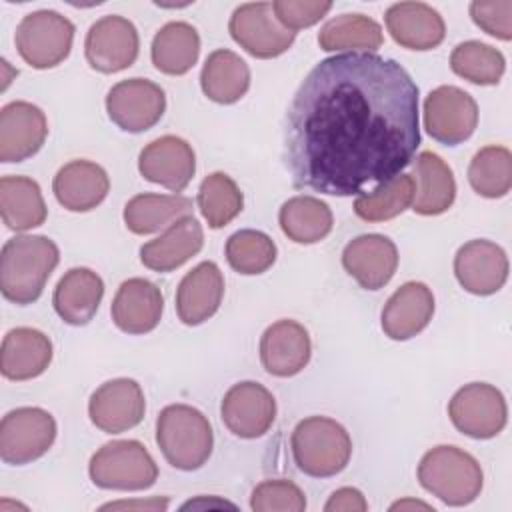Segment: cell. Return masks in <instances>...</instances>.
Listing matches in <instances>:
<instances>
[{"label":"cell","mask_w":512,"mask_h":512,"mask_svg":"<svg viewBox=\"0 0 512 512\" xmlns=\"http://www.w3.org/2000/svg\"><path fill=\"white\" fill-rule=\"evenodd\" d=\"M418 146V86L372 52L320 60L288 108L284 160L296 188L360 196L400 174Z\"/></svg>","instance_id":"1"},{"label":"cell","mask_w":512,"mask_h":512,"mask_svg":"<svg viewBox=\"0 0 512 512\" xmlns=\"http://www.w3.org/2000/svg\"><path fill=\"white\" fill-rule=\"evenodd\" d=\"M60 250L48 236H14L0 252V290L14 304L26 306L42 296V290L58 266Z\"/></svg>","instance_id":"2"},{"label":"cell","mask_w":512,"mask_h":512,"mask_svg":"<svg viewBox=\"0 0 512 512\" xmlns=\"http://www.w3.org/2000/svg\"><path fill=\"white\" fill-rule=\"evenodd\" d=\"M156 444L170 466L192 472L210 458L214 434L208 418L198 408L170 404L158 414Z\"/></svg>","instance_id":"3"},{"label":"cell","mask_w":512,"mask_h":512,"mask_svg":"<svg viewBox=\"0 0 512 512\" xmlns=\"http://www.w3.org/2000/svg\"><path fill=\"white\" fill-rule=\"evenodd\" d=\"M424 490L448 506H466L480 496L484 474L478 460L456 446H434L418 464Z\"/></svg>","instance_id":"4"},{"label":"cell","mask_w":512,"mask_h":512,"mask_svg":"<svg viewBox=\"0 0 512 512\" xmlns=\"http://www.w3.org/2000/svg\"><path fill=\"white\" fill-rule=\"evenodd\" d=\"M290 448L296 466L312 478L336 476L352 456L350 434L328 416L300 420L292 430Z\"/></svg>","instance_id":"5"},{"label":"cell","mask_w":512,"mask_h":512,"mask_svg":"<svg viewBox=\"0 0 512 512\" xmlns=\"http://www.w3.org/2000/svg\"><path fill=\"white\" fill-rule=\"evenodd\" d=\"M88 474L98 488L138 492L158 480V466L142 442L114 440L92 454Z\"/></svg>","instance_id":"6"},{"label":"cell","mask_w":512,"mask_h":512,"mask_svg":"<svg viewBox=\"0 0 512 512\" xmlns=\"http://www.w3.org/2000/svg\"><path fill=\"white\" fill-rule=\"evenodd\" d=\"M74 40V24L56 10H36L26 14L16 26L14 44L22 60L46 70L68 58Z\"/></svg>","instance_id":"7"},{"label":"cell","mask_w":512,"mask_h":512,"mask_svg":"<svg viewBox=\"0 0 512 512\" xmlns=\"http://www.w3.org/2000/svg\"><path fill=\"white\" fill-rule=\"evenodd\" d=\"M56 440V420L38 406L10 410L0 422V458L22 466L42 458Z\"/></svg>","instance_id":"8"},{"label":"cell","mask_w":512,"mask_h":512,"mask_svg":"<svg viewBox=\"0 0 512 512\" xmlns=\"http://www.w3.org/2000/svg\"><path fill=\"white\" fill-rule=\"evenodd\" d=\"M448 416L458 432L476 440H488L504 430L508 408L504 394L496 386L470 382L448 402Z\"/></svg>","instance_id":"9"},{"label":"cell","mask_w":512,"mask_h":512,"mask_svg":"<svg viewBox=\"0 0 512 512\" xmlns=\"http://www.w3.org/2000/svg\"><path fill=\"white\" fill-rule=\"evenodd\" d=\"M228 30L240 48L262 60L284 54L296 38V32L286 30L278 22L270 2H248L238 6L230 16Z\"/></svg>","instance_id":"10"},{"label":"cell","mask_w":512,"mask_h":512,"mask_svg":"<svg viewBox=\"0 0 512 512\" xmlns=\"http://www.w3.org/2000/svg\"><path fill=\"white\" fill-rule=\"evenodd\" d=\"M478 124L476 100L458 86H438L424 100V128L440 144L458 146Z\"/></svg>","instance_id":"11"},{"label":"cell","mask_w":512,"mask_h":512,"mask_svg":"<svg viewBox=\"0 0 512 512\" xmlns=\"http://www.w3.org/2000/svg\"><path fill=\"white\" fill-rule=\"evenodd\" d=\"M166 110L164 90L146 78H128L114 84L106 96L108 118L124 132H146L160 122Z\"/></svg>","instance_id":"12"},{"label":"cell","mask_w":512,"mask_h":512,"mask_svg":"<svg viewBox=\"0 0 512 512\" xmlns=\"http://www.w3.org/2000/svg\"><path fill=\"white\" fill-rule=\"evenodd\" d=\"M140 50L136 26L118 14L96 20L84 40V54L90 68L102 74H114L130 68Z\"/></svg>","instance_id":"13"},{"label":"cell","mask_w":512,"mask_h":512,"mask_svg":"<svg viewBox=\"0 0 512 512\" xmlns=\"http://www.w3.org/2000/svg\"><path fill=\"white\" fill-rule=\"evenodd\" d=\"M144 410V392L132 378H114L100 384L88 402L92 424L106 434H120L138 426Z\"/></svg>","instance_id":"14"},{"label":"cell","mask_w":512,"mask_h":512,"mask_svg":"<svg viewBox=\"0 0 512 512\" xmlns=\"http://www.w3.org/2000/svg\"><path fill=\"white\" fill-rule=\"evenodd\" d=\"M220 416L234 436L246 440L260 438L274 424L276 400L258 382H238L224 394Z\"/></svg>","instance_id":"15"},{"label":"cell","mask_w":512,"mask_h":512,"mask_svg":"<svg viewBox=\"0 0 512 512\" xmlns=\"http://www.w3.org/2000/svg\"><path fill=\"white\" fill-rule=\"evenodd\" d=\"M454 274L466 292L490 296L508 280V256L496 242L470 240L454 256Z\"/></svg>","instance_id":"16"},{"label":"cell","mask_w":512,"mask_h":512,"mask_svg":"<svg viewBox=\"0 0 512 512\" xmlns=\"http://www.w3.org/2000/svg\"><path fill=\"white\" fill-rule=\"evenodd\" d=\"M140 174L172 192H182L196 172L192 146L180 136H160L146 144L138 156Z\"/></svg>","instance_id":"17"},{"label":"cell","mask_w":512,"mask_h":512,"mask_svg":"<svg viewBox=\"0 0 512 512\" xmlns=\"http://www.w3.org/2000/svg\"><path fill=\"white\" fill-rule=\"evenodd\" d=\"M48 136L46 114L32 102L14 100L0 110V162H24Z\"/></svg>","instance_id":"18"},{"label":"cell","mask_w":512,"mask_h":512,"mask_svg":"<svg viewBox=\"0 0 512 512\" xmlns=\"http://www.w3.org/2000/svg\"><path fill=\"white\" fill-rule=\"evenodd\" d=\"M342 266L364 290H380L398 268L396 244L384 234L356 236L342 252Z\"/></svg>","instance_id":"19"},{"label":"cell","mask_w":512,"mask_h":512,"mask_svg":"<svg viewBox=\"0 0 512 512\" xmlns=\"http://www.w3.org/2000/svg\"><path fill=\"white\" fill-rule=\"evenodd\" d=\"M310 354V334L296 320H278L260 338V362L268 374L278 378H290L302 372L310 362Z\"/></svg>","instance_id":"20"},{"label":"cell","mask_w":512,"mask_h":512,"mask_svg":"<svg viewBox=\"0 0 512 512\" xmlns=\"http://www.w3.org/2000/svg\"><path fill=\"white\" fill-rule=\"evenodd\" d=\"M164 296L160 288L146 278H128L120 284L110 314L114 324L126 334H148L162 318Z\"/></svg>","instance_id":"21"},{"label":"cell","mask_w":512,"mask_h":512,"mask_svg":"<svg viewBox=\"0 0 512 512\" xmlns=\"http://www.w3.org/2000/svg\"><path fill=\"white\" fill-rule=\"evenodd\" d=\"M222 296L224 276L218 264L204 260L180 280L176 290V314L186 326H198L218 312Z\"/></svg>","instance_id":"22"},{"label":"cell","mask_w":512,"mask_h":512,"mask_svg":"<svg viewBox=\"0 0 512 512\" xmlns=\"http://www.w3.org/2000/svg\"><path fill=\"white\" fill-rule=\"evenodd\" d=\"M384 22L394 42L408 50H432L446 36L442 16L424 2H396L386 10Z\"/></svg>","instance_id":"23"},{"label":"cell","mask_w":512,"mask_h":512,"mask_svg":"<svg viewBox=\"0 0 512 512\" xmlns=\"http://www.w3.org/2000/svg\"><path fill=\"white\" fill-rule=\"evenodd\" d=\"M432 314V290L424 282H404L382 308V330L392 340H408L430 324Z\"/></svg>","instance_id":"24"},{"label":"cell","mask_w":512,"mask_h":512,"mask_svg":"<svg viewBox=\"0 0 512 512\" xmlns=\"http://www.w3.org/2000/svg\"><path fill=\"white\" fill-rule=\"evenodd\" d=\"M110 190L106 170L90 160H72L64 164L52 182L56 200L70 212H88L96 208Z\"/></svg>","instance_id":"25"},{"label":"cell","mask_w":512,"mask_h":512,"mask_svg":"<svg viewBox=\"0 0 512 512\" xmlns=\"http://www.w3.org/2000/svg\"><path fill=\"white\" fill-rule=\"evenodd\" d=\"M52 362L50 338L28 326L12 328L6 332L0 350L2 376L14 382L32 380L40 376Z\"/></svg>","instance_id":"26"},{"label":"cell","mask_w":512,"mask_h":512,"mask_svg":"<svg viewBox=\"0 0 512 512\" xmlns=\"http://www.w3.org/2000/svg\"><path fill=\"white\" fill-rule=\"evenodd\" d=\"M202 246L204 232L200 222L194 216H184L140 248V262L154 272H172L196 256Z\"/></svg>","instance_id":"27"},{"label":"cell","mask_w":512,"mask_h":512,"mask_svg":"<svg viewBox=\"0 0 512 512\" xmlns=\"http://www.w3.org/2000/svg\"><path fill=\"white\" fill-rule=\"evenodd\" d=\"M104 282L90 268H70L56 284L52 304L56 314L70 326L88 324L102 302Z\"/></svg>","instance_id":"28"},{"label":"cell","mask_w":512,"mask_h":512,"mask_svg":"<svg viewBox=\"0 0 512 512\" xmlns=\"http://www.w3.org/2000/svg\"><path fill=\"white\" fill-rule=\"evenodd\" d=\"M416 194L412 210L420 216L446 212L456 198V180L450 166L434 152H420L414 162Z\"/></svg>","instance_id":"29"},{"label":"cell","mask_w":512,"mask_h":512,"mask_svg":"<svg viewBox=\"0 0 512 512\" xmlns=\"http://www.w3.org/2000/svg\"><path fill=\"white\" fill-rule=\"evenodd\" d=\"M124 224L132 234H154L184 216H192V200L184 194H136L124 206Z\"/></svg>","instance_id":"30"},{"label":"cell","mask_w":512,"mask_h":512,"mask_svg":"<svg viewBox=\"0 0 512 512\" xmlns=\"http://www.w3.org/2000/svg\"><path fill=\"white\" fill-rule=\"evenodd\" d=\"M0 214L6 228L14 232H26L44 224L48 210L38 182L28 176H2Z\"/></svg>","instance_id":"31"},{"label":"cell","mask_w":512,"mask_h":512,"mask_svg":"<svg viewBox=\"0 0 512 512\" xmlns=\"http://www.w3.org/2000/svg\"><path fill=\"white\" fill-rule=\"evenodd\" d=\"M200 86L212 102L234 104L250 88V68L236 52L214 50L202 66Z\"/></svg>","instance_id":"32"},{"label":"cell","mask_w":512,"mask_h":512,"mask_svg":"<svg viewBox=\"0 0 512 512\" xmlns=\"http://www.w3.org/2000/svg\"><path fill=\"white\" fill-rule=\"evenodd\" d=\"M200 54V36L196 28L188 22L174 20L164 24L150 48L152 64L156 70L168 76H182L186 74L198 60Z\"/></svg>","instance_id":"33"},{"label":"cell","mask_w":512,"mask_h":512,"mask_svg":"<svg viewBox=\"0 0 512 512\" xmlns=\"http://www.w3.org/2000/svg\"><path fill=\"white\" fill-rule=\"evenodd\" d=\"M282 232L296 244H314L324 240L334 226L332 210L314 196H294L278 212Z\"/></svg>","instance_id":"34"},{"label":"cell","mask_w":512,"mask_h":512,"mask_svg":"<svg viewBox=\"0 0 512 512\" xmlns=\"http://www.w3.org/2000/svg\"><path fill=\"white\" fill-rule=\"evenodd\" d=\"M384 42L382 28L364 14H340L328 20L318 32L324 52H376Z\"/></svg>","instance_id":"35"},{"label":"cell","mask_w":512,"mask_h":512,"mask_svg":"<svg viewBox=\"0 0 512 512\" xmlns=\"http://www.w3.org/2000/svg\"><path fill=\"white\" fill-rule=\"evenodd\" d=\"M416 194V182L410 174H396L394 178L380 182L372 192L360 194L354 200V212L366 222H384L402 214L412 206Z\"/></svg>","instance_id":"36"},{"label":"cell","mask_w":512,"mask_h":512,"mask_svg":"<svg viewBox=\"0 0 512 512\" xmlns=\"http://www.w3.org/2000/svg\"><path fill=\"white\" fill-rule=\"evenodd\" d=\"M450 68L456 76L478 84V86H494L500 82L506 60L500 50L480 40L460 42L450 54Z\"/></svg>","instance_id":"37"},{"label":"cell","mask_w":512,"mask_h":512,"mask_svg":"<svg viewBox=\"0 0 512 512\" xmlns=\"http://www.w3.org/2000/svg\"><path fill=\"white\" fill-rule=\"evenodd\" d=\"M472 190L484 198H502L512 188V154L504 146L480 148L468 166Z\"/></svg>","instance_id":"38"},{"label":"cell","mask_w":512,"mask_h":512,"mask_svg":"<svg viewBox=\"0 0 512 512\" xmlns=\"http://www.w3.org/2000/svg\"><path fill=\"white\" fill-rule=\"evenodd\" d=\"M244 206V196L238 184L224 172L208 174L198 190V208L210 228H224Z\"/></svg>","instance_id":"39"},{"label":"cell","mask_w":512,"mask_h":512,"mask_svg":"<svg viewBox=\"0 0 512 512\" xmlns=\"http://www.w3.org/2000/svg\"><path fill=\"white\" fill-rule=\"evenodd\" d=\"M274 240L260 230H238L226 240V260L232 270L254 276L266 272L276 262Z\"/></svg>","instance_id":"40"},{"label":"cell","mask_w":512,"mask_h":512,"mask_svg":"<svg viewBox=\"0 0 512 512\" xmlns=\"http://www.w3.org/2000/svg\"><path fill=\"white\" fill-rule=\"evenodd\" d=\"M250 508L256 512H304L306 496L290 480H264L252 490Z\"/></svg>","instance_id":"41"},{"label":"cell","mask_w":512,"mask_h":512,"mask_svg":"<svg viewBox=\"0 0 512 512\" xmlns=\"http://www.w3.org/2000/svg\"><path fill=\"white\" fill-rule=\"evenodd\" d=\"M274 16L286 30H302L320 22L330 10L332 2L322 0H276L272 2Z\"/></svg>","instance_id":"42"},{"label":"cell","mask_w":512,"mask_h":512,"mask_svg":"<svg viewBox=\"0 0 512 512\" xmlns=\"http://www.w3.org/2000/svg\"><path fill=\"white\" fill-rule=\"evenodd\" d=\"M470 16L478 28L498 40H512V0H474Z\"/></svg>","instance_id":"43"},{"label":"cell","mask_w":512,"mask_h":512,"mask_svg":"<svg viewBox=\"0 0 512 512\" xmlns=\"http://www.w3.org/2000/svg\"><path fill=\"white\" fill-rule=\"evenodd\" d=\"M368 502L358 488H338L324 504V512H366Z\"/></svg>","instance_id":"44"},{"label":"cell","mask_w":512,"mask_h":512,"mask_svg":"<svg viewBox=\"0 0 512 512\" xmlns=\"http://www.w3.org/2000/svg\"><path fill=\"white\" fill-rule=\"evenodd\" d=\"M168 508V498H148V500H118V502H108L100 506V510H148V512H164Z\"/></svg>","instance_id":"45"},{"label":"cell","mask_w":512,"mask_h":512,"mask_svg":"<svg viewBox=\"0 0 512 512\" xmlns=\"http://www.w3.org/2000/svg\"><path fill=\"white\" fill-rule=\"evenodd\" d=\"M190 508H232L234 510L236 504H232L228 500H222L218 496H210V498L198 496L196 500H188V502L182 504V510H190Z\"/></svg>","instance_id":"46"},{"label":"cell","mask_w":512,"mask_h":512,"mask_svg":"<svg viewBox=\"0 0 512 512\" xmlns=\"http://www.w3.org/2000/svg\"><path fill=\"white\" fill-rule=\"evenodd\" d=\"M406 508H422V510H434L430 504L420 500H398L390 506V510H406Z\"/></svg>","instance_id":"47"}]
</instances>
